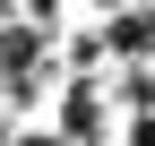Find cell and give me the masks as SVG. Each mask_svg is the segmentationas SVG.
<instances>
[{"label": "cell", "mask_w": 155, "mask_h": 146, "mask_svg": "<svg viewBox=\"0 0 155 146\" xmlns=\"http://www.w3.org/2000/svg\"><path fill=\"white\" fill-rule=\"evenodd\" d=\"M121 146H155V112H138V120H121Z\"/></svg>", "instance_id": "cell-1"}, {"label": "cell", "mask_w": 155, "mask_h": 146, "mask_svg": "<svg viewBox=\"0 0 155 146\" xmlns=\"http://www.w3.org/2000/svg\"><path fill=\"white\" fill-rule=\"evenodd\" d=\"M9 146H69V138H61V129H17Z\"/></svg>", "instance_id": "cell-2"}, {"label": "cell", "mask_w": 155, "mask_h": 146, "mask_svg": "<svg viewBox=\"0 0 155 146\" xmlns=\"http://www.w3.org/2000/svg\"><path fill=\"white\" fill-rule=\"evenodd\" d=\"M95 9H129V0H95Z\"/></svg>", "instance_id": "cell-3"}]
</instances>
